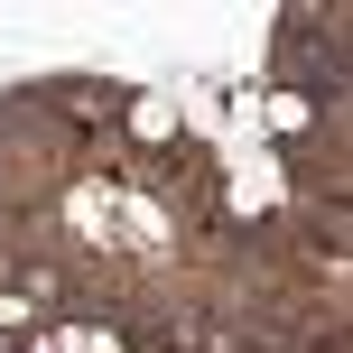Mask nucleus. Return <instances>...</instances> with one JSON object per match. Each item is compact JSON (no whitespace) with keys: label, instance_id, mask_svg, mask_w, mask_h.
I'll return each instance as SVG.
<instances>
[{"label":"nucleus","instance_id":"1","mask_svg":"<svg viewBox=\"0 0 353 353\" xmlns=\"http://www.w3.org/2000/svg\"><path fill=\"white\" fill-rule=\"evenodd\" d=\"M56 353H130V325L93 316V307H65L56 316Z\"/></svg>","mask_w":353,"mask_h":353},{"label":"nucleus","instance_id":"2","mask_svg":"<svg viewBox=\"0 0 353 353\" xmlns=\"http://www.w3.org/2000/svg\"><path fill=\"white\" fill-rule=\"evenodd\" d=\"M10 353H56V316H37V325H19Z\"/></svg>","mask_w":353,"mask_h":353}]
</instances>
